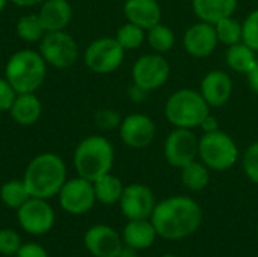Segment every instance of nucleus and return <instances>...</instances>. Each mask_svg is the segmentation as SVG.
<instances>
[{"label": "nucleus", "instance_id": "79ce46f5", "mask_svg": "<svg viewBox=\"0 0 258 257\" xmlns=\"http://www.w3.org/2000/svg\"><path fill=\"white\" fill-rule=\"evenodd\" d=\"M8 2H9V0H0V14H2V12H3V9L6 8Z\"/></svg>", "mask_w": 258, "mask_h": 257}, {"label": "nucleus", "instance_id": "9d476101", "mask_svg": "<svg viewBox=\"0 0 258 257\" xmlns=\"http://www.w3.org/2000/svg\"><path fill=\"white\" fill-rule=\"evenodd\" d=\"M198 142L200 138L192 129L172 127L163 142V156L171 167L180 170L198 159Z\"/></svg>", "mask_w": 258, "mask_h": 257}, {"label": "nucleus", "instance_id": "4be33fe9", "mask_svg": "<svg viewBox=\"0 0 258 257\" xmlns=\"http://www.w3.org/2000/svg\"><path fill=\"white\" fill-rule=\"evenodd\" d=\"M239 0H190L192 11L200 21L216 24L219 20L234 15Z\"/></svg>", "mask_w": 258, "mask_h": 257}, {"label": "nucleus", "instance_id": "cd10ccee", "mask_svg": "<svg viewBox=\"0 0 258 257\" xmlns=\"http://www.w3.org/2000/svg\"><path fill=\"white\" fill-rule=\"evenodd\" d=\"M30 197L32 195L29 194L23 179L21 180H18V179L8 180L0 188V200H2V203L6 208L14 209V211L21 208Z\"/></svg>", "mask_w": 258, "mask_h": 257}, {"label": "nucleus", "instance_id": "37998d69", "mask_svg": "<svg viewBox=\"0 0 258 257\" xmlns=\"http://www.w3.org/2000/svg\"><path fill=\"white\" fill-rule=\"evenodd\" d=\"M162 257H178V256H175V254H165V256H162Z\"/></svg>", "mask_w": 258, "mask_h": 257}, {"label": "nucleus", "instance_id": "c756f323", "mask_svg": "<svg viewBox=\"0 0 258 257\" xmlns=\"http://www.w3.org/2000/svg\"><path fill=\"white\" fill-rule=\"evenodd\" d=\"M215 30L219 39V44L227 47L242 42V21L234 18V15L225 17L215 24Z\"/></svg>", "mask_w": 258, "mask_h": 257}, {"label": "nucleus", "instance_id": "423d86ee", "mask_svg": "<svg viewBox=\"0 0 258 257\" xmlns=\"http://www.w3.org/2000/svg\"><path fill=\"white\" fill-rule=\"evenodd\" d=\"M198 159L210 171H227L240 161V150L231 135L219 129L200 136Z\"/></svg>", "mask_w": 258, "mask_h": 257}, {"label": "nucleus", "instance_id": "f8f14e48", "mask_svg": "<svg viewBox=\"0 0 258 257\" xmlns=\"http://www.w3.org/2000/svg\"><path fill=\"white\" fill-rule=\"evenodd\" d=\"M57 197L62 211L70 215H83L89 212L97 201L94 183L80 176L67 179Z\"/></svg>", "mask_w": 258, "mask_h": 257}, {"label": "nucleus", "instance_id": "39448f33", "mask_svg": "<svg viewBox=\"0 0 258 257\" xmlns=\"http://www.w3.org/2000/svg\"><path fill=\"white\" fill-rule=\"evenodd\" d=\"M166 121L177 129H200L201 121L210 114V106L198 89L181 88L174 91L163 108Z\"/></svg>", "mask_w": 258, "mask_h": 257}, {"label": "nucleus", "instance_id": "b1692460", "mask_svg": "<svg viewBox=\"0 0 258 257\" xmlns=\"http://www.w3.org/2000/svg\"><path fill=\"white\" fill-rule=\"evenodd\" d=\"M180 180L186 189L192 192H201L210 183V170L200 159H195L180 168Z\"/></svg>", "mask_w": 258, "mask_h": 257}, {"label": "nucleus", "instance_id": "ddd939ff", "mask_svg": "<svg viewBox=\"0 0 258 257\" xmlns=\"http://www.w3.org/2000/svg\"><path fill=\"white\" fill-rule=\"evenodd\" d=\"M121 142L133 150H142L153 144L157 135V126L154 120L145 114H130L122 118L119 127Z\"/></svg>", "mask_w": 258, "mask_h": 257}, {"label": "nucleus", "instance_id": "0eeeda50", "mask_svg": "<svg viewBox=\"0 0 258 257\" xmlns=\"http://www.w3.org/2000/svg\"><path fill=\"white\" fill-rule=\"evenodd\" d=\"M125 59V50L115 36L94 39L83 52V62L95 74H110L116 71Z\"/></svg>", "mask_w": 258, "mask_h": 257}, {"label": "nucleus", "instance_id": "c9c22d12", "mask_svg": "<svg viewBox=\"0 0 258 257\" xmlns=\"http://www.w3.org/2000/svg\"><path fill=\"white\" fill-rule=\"evenodd\" d=\"M15 257H48V253L38 242H26L21 245Z\"/></svg>", "mask_w": 258, "mask_h": 257}, {"label": "nucleus", "instance_id": "aec40b11", "mask_svg": "<svg viewBox=\"0 0 258 257\" xmlns=\"http://www.w3.org/2000/svg\"><path fill=\"white\" fill-rule=\"evenodd\" d=\"M9 114L18 126L29 127L38 123V120L41 118L42 103L38 98L36 92H21L15 95Z\"/></svg>", "mask_w": 258, "mask_h": 257}, {"label": "nucleus", "instance_id": "e433bc0d", "mask_svg": "<svg viewBox=\"0 0 258 257\" xmlns=\"http://www.w3.org/2000/svg\"><path fill=\"white\" fill-rule=\"evenodd\" d=\"M148 95H150V92L147 91V89H144V88H141L139 85H136V83H130V86L127 88V97H128V100L132 101V103H135V105H142V103H145L147 100H148Z\"/></svg>", "mask_w": 258, "mask_h": 257}, {"label": "nucleus", "instance_id": "72a5a7b5", "mask_svg": "<svg viewBox=\"0 0 258 257\" xmlns=\"http://www.w3.org/2000/svg\"><path fill=\"white\" fill-rule=\"evenodd\" d=\"M21 236L12 229L0 230V254L2 256H15L21 248Z\"/></svg>", "mask_w": 258, "mask_h": 257}, {"label": "nucleus", "instance_id": "393cba45", "mask_svg": "<svg viewBox=\"0 0 258 257\" xmlns=\"http://www.w3.org/2000/svg\"><path fill=\"white\" fill-rule=\"evenodd\" d=\"M94 191L98 203L112 206L119 203V198L124 191V185L119 177L113 176L112 173H107L94 182Z\"/></svg>", "mask_w": 258, "mask_h": 257}, {"label": "nucleus", "instance_id": "7c9ffc66", "mask_svg": "<svg viewBox=\"0 0 258 257\" xmlns=\"http://www.w3.org/2000/svg\"><path fill=\"white\" fill-rule=\"evenodd\" d=\"M121 121H122L121 114L115 109H110V108L98 109L94 114V126L100 132H112V130L119 127Z\"/></svg>", "mask_w": 258, "mask_h": 257}, {"label": "nucleus", "instance_id": "412c9836", "mask_svg": "<svg viewBox=\"0 0 258 257\" xmlns=\"http://www.w3.org/2000/svg\"><path fill=\"white\" fill-rule=\"evenodd\" d=\"M121 236L125 245L139 251L150 248L156 242L159 235L151 220H130L122 229Z\"/></svg>", "mask_w": 258, "mask_h": 257}, {"label": "nucleus", "instance_id": "1a4fd4ad", "mask_svg": "<svg viewBox=\"0 0 258 257\" xmlns=\"http://www.w3.org/2000/svg\"><path fill=\"white\" fill-rule=\"evenodd\" d=\"M171 76V65L165 55L145 53L139 56L132 67V82L148 92L160 89Z\"/></svg>", "mask_w": 258, "mask_h": 257}, {"label": "nucleus", "instance_id": "5701e85b", "mask_svg": "<svg viewBox=\"0 0 258 257\" xmlns=\"http://www.w3.org/2000/svg\"><path fill=\"white\" fill-rule=\"evenodd\" d=\"M225 62L234 73L248 74L258 64L257 52L252 50L245 42H237L234 45L227 47L225 52Z\"/></svg>", "mask_w": 258, "mask_h": 257}, {"label": "nucleus", "instance_id": "2eb2a0df", "mask_svg": "<svg viewBox=\"0 0 258 257\" xmlns=\"http://www.w3.org/2000/svg\"><path fill=\"white\" fill-rule=\"evenodd\" d=\"M181 41L186 53L197 59H204L212 56L219 44L215 24L200 20L186 29Z\"/></svg>", "mask_w": 258, "mask_h": 257}, {"label": "nucleus", "instance_id": "6e6552de", "mask_svg": "<svg viewBox=\"0 0 258 257\" xmlns=\"http://www.w3.org/2000/svg\"><path fill=\"white\" fill-rule=\"evenodd\" d=\"M39 44V55L47 62V65L59 70L73 67L79 59V44L71 33L67 30L47 32Z\"/></svg>", "mask_w": 258, "mask_h": 257}, {"label": "nucleus", "instance_id": "a211bd4d", "mask_svg": "<svg viewBox=\"0 0 258 257\" xmlns=\"http://www.w3.org/2000/svg\"><path fill=\"white\" fill-rule=\"evenodd\" d=\"M122 12L127 21L148 30L162 23L163 11L157 0H124Z\"/></svg>", "mask_w": 258, "mask_h": 257}, {"label": "nucleus", "instance_id": "4c0bfd02", "mask_svg": "<svg viewBox=\"0 0 258 257\" xmlns=\"http://www.w3.org/2000/svg\"><path fill=\"white\" fill-rule=\"evenodd\" d=\"M221 127H219V120L210 112L209 115H206V118L201 121V124H200V130L203 132V133H212V132H216V130H219Z\"/></svg>", "mask_w": 258, "mask_h": 257}, {"label": "nucleus", "instance_id": "dca6fc26", "mask_svg": "<svg viewBox=\"0 0 258 257\" xmlns=\"http://www.w3.org/2000/svg\"><path fill=\"white\" fill-rule=\"evenodd\" d=\"M83 244L94 257H118L124 247L122 236L106 224L91 226L83 236Z\"/></svg>", "mask_w": 258, "mask_h": 257}, {"label": "nucleus", "instance_id": "c85d7f7f", "mask_svg": "<svg viewBox=\"0 0 258 257\" xmlns=\"http://www.w3.org/2000/svg\"><path fill=\"white\" fill-rule=\"evenodd\" d=\"M115 39L119 42V45L127 52V50H136L139 48L145 41H147V30L130 23L125 21L115 35Z\"/></svg>", "mask_w": 258, "mask_h": 257}, {"label": "nucleus", "instance_id": "a19ab883", "mask_svg": "<svg viewBox=\"0 0 258 257\" xmlns=\"http://www.w3.org/2000/svg\"><path fill=\"white\" fill-rule=\"evenodd\" d=\"M118 257H139V256H138V250H135V248H132V247H128V245H125V244H124V247H122V250L119 251Z\"/></svg>", "mask_w": 258, "mask_h": 257}, {"label": "nucleus", "instance_id": "f704fd0d", "mask_svg": "<svg viewBox=\"0 0 258 257\" xmlns=\"http://www.w3.org/2000/svg\"><path fill=\"white\" fill-rule=\"evenodd\" d=\"M15 95H17L15 89L5 79V76L0 77V112H9Z\"/></svg>", "mask_w": 258, "mask_h": 257}, {"label": "nucleus", "instance_id": "ea45409f", "mask_svg": "<svg viewBox=\"0 0 258 257\" xmlns=\"http://www.w3.org/2000/svg\"><path fill=\"white\" fill-rule=\"evenodd\" d=\"M9 2L18 8H33V6H39L44 0H9Z\"/></svg>", "mask_w": 258, "mask_h": 257}, {"label": "nucleus", "instance_id": "58836bf2", "mask_svg": "<svg viewBox=\"0 0 258 257\" xmlns=\"http://www.w3.org/2000/svg\"><path fill=\"white\" fill-rule=\"evenodd\" d=\"M246 79H248V85H249L251 91L258 95V64L246 74Z\"/></svg>", "mask_w": 258, "mask_h": 257}, {"label": "nucleus", "instance_id": "473e14b6", "mask_svg": "<svg viewBox=\"0 0 258 257\" xmlns=\"http://www.w3.org/2000/svg\"><path fill=\"white\" fill-rule=\"evenodd\" d=\"M242 159V167L245 176L252 182L258 185V141L252 142L243 153Z\"/></svg>", "mask_w": 258, "mask_h": 257}, {"label": "nucleus", "instance_id": "6ab92c4d", "mask_svg": "<svg viewBox=\"0 0 258 257\" xmlns=\"http://www.w3.org/2000/svg\"><path fill=\"white\" fill-rule=\"evenodd\" d=\"M38 15L45 32L67 30L73 20V6L68 0H44Z\"/></svg>", "mask_w": 258, "mask_h": 257}, {"label": "nucleus", "instance_id": "7ed1b4c3", "mask_svg": "<svg viewBox=\"0 0 258 257\" xmlns=\"http://www.w3.org/2000/svg\"><path fill=\"white\" fill-rule=\"evenodd\" d=\"M115 162V148L112 142L103 135H89L83 138L73 156V164L77 176L95 182L104 174L110 173Z\"/></svg>", "mask_w": 258, "mask_h": 257}, {"label": "nucleus", "instance_id": "f03ea898", "mask_svg": "<svg viewBox=\"0 0 258 257\" xmlns=\"http://www.w3.org/2000/svg\"><path fill=\"white\" fill-rule=\"evenodd\" d=\"M23 182L32 197L50 200L67 182V165L56 153L36 155L27 164Z\"/></svg>", "mask_w": 258, "mask_h": 257}, {"label": "nucleus", "instance_id": "a878e982", "mask_svg": "<svg viewBox=\"0 0 258 257\" xmlns=\"http://www.w3.org/2000/svg\"><path fill=\"white\" fill-rule=\"evenodd\" d=\"M15 33L21 41L27 44H35V42H39L47 32L38 14H26L17 20Z\"/></svg>", "mask_w": 258, "mask_h": 257}, {"label": "nucleus", "instance_id": "f3484780", "mask_svg": "<svg viewBox=\"0 0 258 257\" xmlns=\"http://www.w3.org/2000/svg\"><path fill=\"white\" fill-rule=\"evenodd\" d=\"M198 91L210 108H221L227 105L233 95V79L224 70H210L201 79Z\"/></svg>", "mask_w": 258, "mask_h": 257}, {"label": "nucleus", "instance_id": "2f4dec72", "mask_svg": "<svg viewBox=\"0 0 258 257\" xmlns=\"http://www.w3.org/2000/svg\"><path fill=\"white\" fill-rule=\"evenodd\" d=\"M242 42L258 53V9L251 11L242 21Z\"/></svg>", "mask_w": 258, "mask_h": 257}, {"label": "nucleus", "instance_id": "4468645a", "mask_svg": "<svg viewBox=\"0 0 258 257\" xmlns=\"http://www.w3.org/2000/svg\"><path fill=\"white\" fill-rule=\"evenodd\" d=\"M121 214L130 220H150L154 208L156 198L150 186L144 183H130L124 186L122 195L119 198Z\"/></svg>", "mask_w": 258, "mask_h": 257}, {"label": "nucleus", "instance_id": "bb28decb", "mask_svg": "<svg viewBox=\"0 0 258 257\" xmlns=\"http://www.w3.org/2000/svg\"><path fill=\"white\" fill-rule=\"evenodd\" d=\"M147 42L154 53L166 55L175 45V33L169 26L159 23L147 30Z\"/></svg>", "mask_w": 258, "mask_h": 257}, {"label": "nucleus", "instance_id": "9b49d317", "mask_svg": "<svg viewBox=\"0 0 258 257\" xmlns=\"http://www.w3.org/2000/svg\"><path fill=\"white\" fill-rule=\"evenodd\" d=\"M54 211L44 198L30 197L21 208L17 209L18 226L29 235L39 236L48 233L54 226Z\"/></svg>", "mask_w": 258, "mask_h": 257}, {"label": "nucleus", "instance_id": "20e7f679", "mask_svg": "<svg viewBox=\"0 0 258 257\" xmlns=\"http://www.w3.org/2000/svg\"><path fill=\"white\" fill-rule=\"evenodd\" d=\"M5 79L17 94L36 92L47 79V62L39 52L23 48L12 53L5 65Z\"/></svg>", "mask_w": 258, "mask_h": 257}, {"label": "nucleus", "instance_id": "f257e3e1", "mask_svg": "<svg viewBox=\"0 0 258 257\" xmlns=\"http://www.w3.org/2000/svg\"><path fill=\"white\" fill-rule=\"evenodd\" d=\"M150 220L160 238L181 241L198 230L203 221V209L192 197L172 195L156 203Z\"/></svg>", "mask_w": 258, "mask_h": 257}]
</instances>
